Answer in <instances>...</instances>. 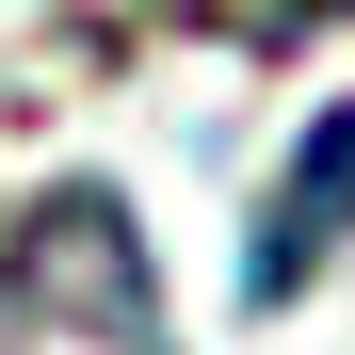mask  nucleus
I'll use <instances>...</instances> for the list:
<instances>
[{
    "label": "nucleus",
    "mask_w": 355,
    "mask_h": 355,
    "mask_svg": "<svg viewBox=\"0 0 355 355\" xmlns=\"http://www.w3.org/2000/svg\"><path fill=\"white\" fill-rule=\"evenodd\" d=\"M0 307L17 323H65L97 355H162V275L130 243V210L97 194V178H65V194L17 210V243H0Z\"/></svg>",
    "instance_id": "obj_1"
},
{
    "label": "nucleus",
    "mask_w": 355,
    "mask_h": 355,
    "mask_svg": "<svg viewBox=\"0 0 355 355\" xmlns=\"http://www.w3.org/2000/svg\"><path fill=\"white\" fill-rule=\"evenodd\" d=\"M339 243H355V113H323V130H307V162H291L275 226L243 243V291H259V307H291V291H307Z\"/></svg>",
    "instance_id": "obj_2"
}]
</instances>
